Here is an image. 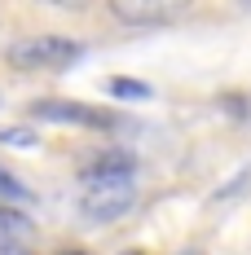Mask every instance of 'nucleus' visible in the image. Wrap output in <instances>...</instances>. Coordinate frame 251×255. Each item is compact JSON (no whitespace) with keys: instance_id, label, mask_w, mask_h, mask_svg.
<instances>
[{"instance_id":"3","label":"nucleus","mask_w":251,"mask_h":255,"mask_svg":"<svg viewBox=\"0 0 251 255\" xmlns=\"http://www.w3.org/2000/svg\"><path fill=\"white\" fill-rule=\"evenodd\" d=\"M190 13L185 0H115L110 18H119L124 26H172Z\"/></svg>"},{"instance_id":"1","label":"nucleus","mask_w":251,"mask_h":255,"mask_svg":"<svg viewBox=\"0 0 251 255\" xmlns=\"http://www.w3.org/2000/svg\"><path fill=\"white\" fill-rule=\"evenodd\" d=\"M132 203H137V163L124 150L93 154L79 172V211L93 225H110Z\"/></svg>"},{"instance_id":"6","label":"nucleus","mask_w":251,"mask_h":255,"mask_svg":"<svg viewBox=\"0 0 251 255\" xmlns=\"http://www.w3.org/2000/svg\"><path fill=\"white\" fill-rule=\"evenodd\" d=\"M106 88H110L115 97H146V93H150L146 84H132V79H110Z\"/></svg>"},{"instance_id":"2","label":"nucleus","mask_w":251,"mask_h":255,"mask_svg":"<svg viewBox=\"0 0 251 255\" xmlns=\"http://www.w3.org/2000/svg\"><path fill=\"white\" fill-rule=\"evenodd\" d=\"M4 57L18 71H62L84 57V44H75L71 35H26L18 44H9Z\"/></svg>"},{"instance_id":"4","label":"nucleus","mask_w":251,"mask_h":255,"mask_svg":"<svg viewBox=\"0 0 251 255\" xmlns=\"http://www.w3.org/2000/svg\"><path fill=\"white\" fill-rule=\"evenodd\" d=\"M31 115L35 119H53V124H84V128H110L115 124L110 115L88 110V106H75V102H35Z\"/></svg>"},{"instance_id":"5","label":"nucleus","mask_w":251,"mask_h":255,"mask_svg":"<svg viewBox=\"0 0 251 255\" xmlns=\"http://www.w3.org/2000/svg\"><path fill=\"white\" fill-rule=\"evenodd\" d=\"M0 207H31V189L4 167H0Z\"/></svg>"}]
</instances>
